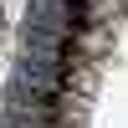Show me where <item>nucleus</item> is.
<instances>
[{
	"label": "nucleus",
	"mask_w": 128,
	"mask_h": 128,
	"mask_svg": "<svg viewBox=\"0 0 128 128\" xmlns=\"http://www.w3.org/2000/svg\"><path fill=\"white\" fill-rule=\"evenodd\" d=\"M62 20L51 36L56 51L46 62L67 67V87H77L72 123L77 128H128V0H56Z\"/></svg>",
	"instance_id": "f257e3e1"
}]
</instances>
